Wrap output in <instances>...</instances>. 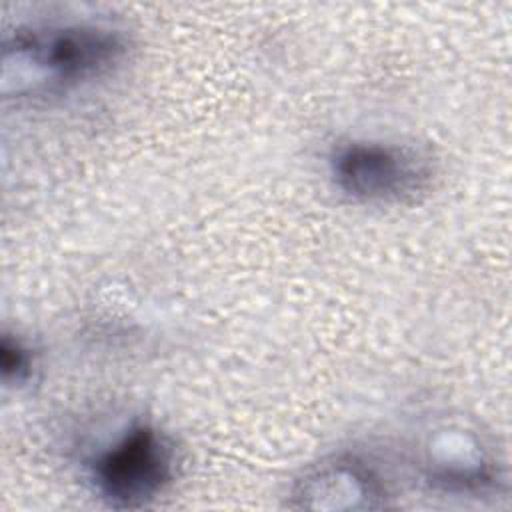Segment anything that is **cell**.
Wrapping results in <instances>:
<instances>
[{
    "label": "cell",
    "instance_id": "obj_1",
    "mask_svg": "<svg viewBox=\"0 0 512 512\" xmlns=\"http://www.w3.org/2000/svg\"><path fill=\"white\" fill-rule=\"evenodd\" d=\"M124 52V34L104 24L22 28L2 48V90L24 96L72 86L106 72Z\"/></svg>",
    "mask_w": 512,
    "mask_h": 512
},
{
    "label": "cell",
    "instance_id": "obj_2",
    "mask_svg": "<svg viewBox=\"0 0 512 512\" xmlns=\"http://www.w3.org/2000/svg\"><path fill=\"white\" fill-rule=\"evenodd\" d=\"M174 476V452L150 424L126 430L94 464L100 496L116 508H140L154 500Z\"/></svg>",
    "mask_w": 512,
    "mask_h": 512
},
{
    "label": "cell",
    "instance_id": "obj_3",
    "mask_svg": "<svg viewBox=\"0 0 512 512\" xmlns=\"http://www.w3.org/2000/svg\"><path fill=\"white\" fill-rule=\"evenodd\" d=\"M336 186L364 202H400L422 192L432 176L418 152L382 142H350L332 160Z\"/></svg>",
    "mask_w": 512,
    "mask_h": 512
},
{
    "label": "cell",
    "instance_id": "obj_4",
    "mask_svg": "<svg viewBox=\"0 0 512 512\" xmlns=\"http://www.w3.org/2000/svg\"><path fill=\"white\" fill-rule=\"evenodd\" d=\"M384 496L374 472L354 458H332L310 468L292 490L294 506L310 510L384 508Z\"/></svg>",
    "mask_w": 512,
    "mask_h": 512
},
{
    "label": "cell",
    "instance_id": "obj_5",
    "mask_svg": "<svg viewBox=\"0 0 512 512\" xmlns=\"http://www.w3.org/2000/svg\"><path fill=\"white\" fill-rule=\"evenodd\" d=\"M28 352L10 338L2 340V372L4 378H14L20 380L28 372Z\"/></svg>",
    "mask_w": 512,
    "mask_h": 512
}]
</instances>
